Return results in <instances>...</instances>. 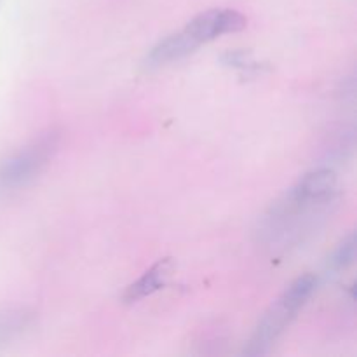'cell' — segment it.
I'll list each match as a JSON object with an SVG mask.
<instances>
[{
	"label": "cell",
	"mask_w": 357,
	"mask_h": 357,
	"mask_svg": "<svg viewBox=\"0 0 357 357\" xmlns=\"http://www.w3.org/2000/svg\"><path fill=\"white\" fill-rule=\"evenodd\" d=\"M248 20L241 13L234 9H209L195 16L187 26L183 28L194 40L199 44L213 40L225 33H236L246 28Z\"/></svg>",
	"instance_id": "3957f363"
},
{
	"label": "cell",
	"mask_w": 357,
	"mask_h": 357,
	"mask_svg": "<svg viewBox=\"0 0 357 357\" xmlns=\"http://www.w3.org/2000/svg\"><path fill=\"white\" fill-rule=\"evenodd\" d=\"M61 132L49 129L0 164V188L14 190L33 181L58 152Z\"/></svg>",
	"instance_id": "7a4b0ae2"
},
{
	"label": "cell",
	"mask_w": 357,
	"mask_h": 357,
	"mask_svg": "<svg viewBox=\"0 0 357 357\" xmlns=\"http://www.w3.org/2000/svg\"><path fill=\"white\" fill-rule=\"evenodd\" d=\"M199 42L194 40L185 30L169 35L160 40L146 56V66H162L167 63L178 61L199 47Z\"/></svg>",
	"instance_id": "277c9868"
},
{
	"label": "cell",
	"mask_w": 357,
	"mask_h": 357,
	"mask_svg": "<svg viewBox=\"0 0 357 357\" xmlns=\"http://www.w3.org/2000/svg\"><path fill=\"white\" fill-rule=\"evenodd\" d=\"M317 286L316 275L305 274L300 275L298 279L289 284V288L275 300L271 309L264 314V317L258 323L250 344L244 349L246 356H264L271 351L272 345L275 344L279 337L284 333L286 328L289 326L296 314L300 312L310 295Z\"/></svg>",
	"instance_id": "6da1fadb"
},
{
	"label": "cell",
	"mask_w": 357,
	"mask_h": 357,
	"mask_svg": "<svg viewBox=\"0 0 357 357\" xmlns=\"http://www.w3.org/2000/svg\"><path fill=\"white\" fill-rule=\"evenodd\" d=\"M222 63L227 66H234V68H255L253 58H251L250 51H227L222 56Z\"/></svg>",
	"instance_id": "ba28073f"
},
{
	"label": "cell",
	"mask_w": 357,
	"mask_h": 357,
	"mask_svg": "<svg viewBox=\"0 0 357 357\" xmlns=\"http://www.w3.org/2000/svg\"><path fill=\"white\" fill-rule=\"evenodd\" d=\"M356 258V237L354 234H351L349 237H345L342 241L340 246L335 250V253L331 255L330 258V271L331 272H338L342 268H347L349 265L354 261Z\"/></svg>",
	"instance_id": "52a82bcc"
},
{
	"label": "cell",
	"mask_w": 357,
	"mask_h": 357,
	"mask_svg": "<svg viewBox=\"0 0 357 357\" xmlns=\"http://www.w3.org/2000/svg\"><path fill=\"white\" fill-rule=\"evenodd\" d=\"M171 271H173V260H171V258L159 260L152 268H149L138 281L132 282L131 286H128L126 293L122 295V300H124L126 303H135L138 302V300L145 298V296H150L152 293L159 291V289L166 284L167 278L171 275Z\"/></svg>",
	"instance_id": "8992f818"
},
{
	"label": "cell",
	"mask_w": 357,
	"mask_h": 357,
	"mask_svg": "<svg viewBox=\"0 0 357 357\" xmlns=\"http://www.w3.org/2000/svg\"><path fill=\"white\" fill-rule=\"evenodd\" d=\"M337 187V174L331 169H316L307 173L295 187L289 190V194L302 201H319L328 202L331 194Z\"/></svg>",
	"instance_id": "5b68a950"
}]
</instances>
